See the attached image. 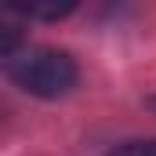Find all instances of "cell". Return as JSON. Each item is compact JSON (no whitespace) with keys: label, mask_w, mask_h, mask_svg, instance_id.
Here are the masks:
<instances>
[{"label":"cell","mask_w":156,"mask_h":156,"mask_svg":"<svg viewBox=\"0 0 156 156\" xmlns=\"http://www.w3.org/2000/svg\"><path fill=\"white\" fill-rule=\"evenodd\" d=\"M113 156H156V142H127Z\"/></svg>","instance_id":"4"},{"label":"cell","mask_w":156,"mask_h":156,"mask_svg":"<svg viewBox=\"0 0 156 156\" xmlns=\"http://www.w3.org/2000/svg\"><path fill=\"white\" fill-rule=\"evenodd\" d=\"M11 80L37 94V98H58L76 83V62L73 55L58 51V47H22L18 55L7 58Z\"/></svg>","instance_id":"1"},{"label":"cell","mask_w":156,"mask_h":156,"mask_svg":"<svg viewBox=\"0 0 156 156\" xmlns=\"http://www.w3.org/2000/svg\"><path fill=\"white\" fill-rule=\"evenodd\" d=\"M22 51V15L11 4H0V58Z\"/></svg>","instance_id":"2"},{"label":"cell","mask_w":156,"mask_h":156,"mask_svg":"<svg viewBox=\"0 0 156 156\" xmlns=\"http://www.w3.org/2000/svg\"><path fill=\"white\" fill-rule=\"evenodd\" d=\"M7 4H11L22 18H26V15H29V18H62V15H69V11L76 7L73 0H62V4H58V0H7Z\"/></svg>","instance_id":"3"}]
</instances>
